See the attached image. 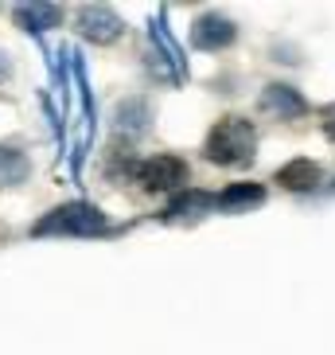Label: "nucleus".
<instances>
[{
	"label": "nucleus",
	"mask_w": 335,
	"mask_h": 355,
	"mask_svg": "<svg viewBox=\"0 0 335 355\" xmlns=\"http://www.w3.org/2000/svg\"><path fill=\"white\" fill-rule=\"evenodd\" d=\"M207 160L222 168H238L250 164L253 153H257V129L246 121V117H222L219 125L207 133Z\"/></svg>",
	"instance_id": "f257e3e1"
},
{
	"label": "nucleus",
	"mask_w": 335,
	"mask_h": 355,
	"mask_svg": "<svg viewBox=\"0 0 335 355\" xmlns=\"http://www.w3.org/2000/svg\"><path fill=\"white\" fill-rule=\"evenodd\" d=\"M109 227L105 215L98 207H86V203H71V207L51 211L47 219L35 223V234H102Z\"/></svg>",
	"instance_id": "f03ea898"
},
{
	"label": "nucleus",
	"mask_w": 335,
	"mask_h": 355,
	"mask_svg": "<svg viewBox=\"0 0 335 355\" xmlns=\"http://www.w3.org/2000/svg\"><path fill=\"white\" fill-rule=\"evenodd\" d=\"M136 180L145 191H172L188 180V164L172 153H160V157H148L145 164L136 168Z\"/></svg>",
	"instance_id": "7ed1b4c3"
},
{
	"label": "nucleus",
	"mask_w": 335,
	"mask_h": 355,
	"mask_svg": "<svg viewBox=\"0 0 335 355\" xmlns=\"http://www.w3.org/2000/svg\"><path fill=\"white\" fill-rule=\"evenodd\" d=\"M191 43L203 47V51L230 47V43H234V24L226 20V16H203V20L191 28Z\"/></svg>",
	"instance_id": "20e7f679"
},
{
	"label": "nucleus",
	"mask_w": 335,
	"mask_h": 355,
	"mask_svg": "<svg viewBox=\"0 0 335 355\" xmlns=\"http://www.w3.org/2000/svg\"><path fill=\"white\" fill-rule=\"evenodd\" d=\"M262 110L265 114H277V117H300L308 110V102L296 94L293 86L273 83V86H265V94H262Z\"/></svg>",
	"instance_id": "39448f33"
},
{
	"label": "nucleus",
	"mask_w": 335,
	"mask_h": 355,
	"mask_svg": "<svg viewBox=\"0 0 335 355\" xmlns=\"http://www.w3.org/2000/svg\"><path fill=\"white\" fill-rule=\"evenodd\" d=\"M82 35L94 43H114L121 35V20H117L109 8H82Z\"/></svg>",
	"instance_id": "423d86ee"
},
{
	"label": "nucleus",
	"mask_w": 335,
	"mask_h": 355,
	"mask_svg": "<svg viewBox=\"0 0 335 355\" xmlns=\"http://www.w3.org/2000/svg\"><path fill=\"white\" fill-rule=\"evenodd\" d=\"M277 184L289 191H308L320 184V164L316 160H293V164H284L281 172H277Z\"/></svg>",
	"instance_id": "0eeeda50"
},
{
	"label": "nucleus",
	"mask_w": 335,
	"mask_h": 355,
	"mask_svg": "<svg viewBox=\"0 0 335 355\" xmlns=\"http://www.w3.org/2000/svg\"><path fill=\"white\" fill-rule=\"evenodd\" d=\"M257 203H265L262 184H230L215 199V207H222V211H246V207H257Z\"/></svg>",
	"instance_id": "6e6552de"
},
{
	"label": "nucleus",
	"mask_w": 335,
	"mask_h": 355,
	"mask_svg": "<svg viewBox=\"0 0 335 355\" xmlns=\"http://www.w3.org/2000/svg\"><path fill=\"white\" fill-rule=\"evenodd\" d=\"M203 211H215V196H207V191H188L183 199H176L172 207H168V219H179V215H199Z\"/></svg>",
	"instance_id": "1a4fd4ad"
},
{
	"label": "nucleus",
	"mask_w": 335,
	"mask_h": 355,
	"mask_svg": "<svg viewBox=\"0 0 335 355\" xmlns=\"http://www.w3.org/2000/svg\"><path fill=\"white\" fill-rule=\"evenodd\" d=\"M16 16H20L24 28H51V24H59V8L55 4H32V8H20Z\"/></svg>",
	"instance_id": "9d476101"
},
{
	"label": "nucleus",
	"mask_w": 335,
	"mask_h": 355,
	"mask_svg": "<svg viewBox=\"0 0 335 355\" xmlns=\"http://www.w3.org/2000/svg\"><path fill=\"white\" fill-rule=\"evenodd\" d=\"M24 176H28V160L12 148H0V184H16Z\"/></svg>",
	"instance_id": "9b49d317"
},
{
	"label": "nucleus",
	"mask_w": 335,
	"mask_h": 355,
	"mask_svg": "<svg viewBox=\"0 0 335 355\" xmlns=\"http://www.w3.org/2000/svg\"><path fill=\"white\" fill-rule=\"evenodd\" d=\"M324 129H327V137H332V141H335V110H332V114H327V125H324Z\"/></svg>",
	"instance_id": "f8f14e48"
}]
</instances>
